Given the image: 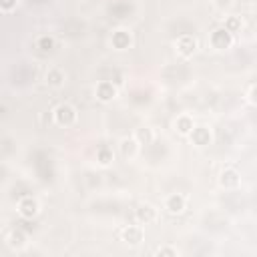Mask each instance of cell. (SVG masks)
Returning <instances> with one entry per match:
<instances>
[{"label":"cell","mask_w":257,"mask_h":257,"mask_svg":"<svg viewBox=\"0 0 257 257\" xmlns=\"http://www.w3.org/2000/svg\"><path fill=\"white\" fill-rule=\"evenodd\" d=\"M52 120L54 124L62 126V128H68L72 124H76L78 120V110L70 104V102H60L54 110H52Z\"/></svg>","instance_id":"1"},{"label":"cell","mask_w":257,"mask_h":257,"mask_svg":"<svg viewBox=\"0 0 257 257\" xmlns=\"http://www.w3.org/2000/svg\"><path fill=\"white\" fill-rule=\"evenodd\" d=\"M199 48V40L193 36V34H181L177 40H175V50L181 58H191Z\"/></svg>","instance_id":"2"},{"label":"cell","mask_w":257,"mask_h":257,"mask_svg":"<svg viewBox=\"0 0 257 257\" xmlns=\"http://www.w3.org/2000/svg\"><path fill=\"white\" fill-rule=\"evenodd\" d=\"M16 211H18V215H20L22 219H34V217L38 215V211H40V205H38V201H36L34 197L26 195V197L18 199Z\"/></svg>","instance_id":"3"},{"label":"cell","mask_w":257,"mask_h":257,"mask_svg":"<svg viewBox=\"0 0 257 257\" xmlns=\"http://www.w3.org/2000/svg\"><path fill=\"white\" fill-rule=\"evenodd\" d=\"M209 42H211V46L215 50H225V48H229L233 44V34L225 26H221V28H217V30L211 32Z\"/></svg>","instance_id":"4"},{"label":"cell","mask_w":257,"mask_h":257,"mask_svg":"<svg viewBox=\"0 0 257 257\" xmlns=\"http://www.w3.org/2000/svg\"><path fill=\"white\" fill-rule=\"evenodd\" d=\"M135 219L139 225H151V223H157L159 219V209L145 203V205H139L137 211H135Z\"/></svg>","instance_id":"5"},{"label":"cell","mask_w":257,"mask_h":257,"mask_svg":"<svg viewBox=\"0 0 257 257\" xmlns=\"http://www.w3.org/2000/svg\"><path fill=\"white\" fill-rule=\"evenodd\" d=\"M187 209V197L181 193H171L165 197V211L171 215H181Z\"/></svg>","instance_id":"6"},{"label":"cell","mask_w":257,"mask_h":257,"mask_svg":"<svg viewBox=\"0 0 257 257\" xmlns=\"http://www.w3.org/2000/svg\"><path fill=\"white\" fill-rule=\"evenodd\" d=\"M219 185H221L223 189H227V191L237 189V187L241 185V175H239V171L233 169V167L223 169L221 175H219Z\"/></svg>","instance_id":"7"},{"label":"cell","mask_w":257,"mask_h":257,"mask_svg":"<svg viewBox=\"0 0 257 257\" xmlns=\"http://www.w3.org/2000/svg\"><path fill=\"white\" fill-rule=\"evenodd\" d=\"M94 94H96V98H98L100 102H110V100L118 94V88H116L110 80H100V82H96V86H94Z\"/></svg>","instance_id":"8"},{"label":"cell","mask_w":257,"mask_h":257,"mask_svg":"<svg viewBox=\"0 0 257 257\" xmlns=\"http://www.w3.org/2000/svg\"><path fill=\"white\" fill-rule=\"evenodd\" d=\"M143 237H145V233H143V227H141V225H126V227L122 229V233H120V239H122L126 245H131V247L141 245Z\"/></svg>","instance_id":"9"},{"label":"cell","mask_w":257,"mask_h":257,"mask_svg":"<svg viewBox=\"0 0 257 257\" xmlns=\"http://www.w3.org/2000/svg\"><path fill=\"white\" fill-rule=\"evenodd\" d=\"M44 78H46V84L50 88H62L64 82H66V72L62 68H58V66H50L46 70V76Z\"/></svg>","instance_id":"10"},{"label":"cell","mask_w":257,"mask_h":257,"mask_svg":"<svg viewBox=\"0 0 257 257\" xmlns=\"http://www.w3.org/2000/svg\"><path fill=\"white\" fill-rule=\"evenodd\" d=\"M110 42H112V46H114L116 50H124V48H128V46L133 44L131 30H126V28H118V30H114L112 36H110Z\"/></svg>","instance_id":"11"},{"label":"cell","mask_w":257,"mask_h":257,"mask_svg":"<svg viewBox=\"0 0 257 257\" xmlns=\"http://www.w3.org/2000/svg\"><path fill=\"white\" fill-rule=\"evenodd\" d=\"M189 137H191L193 145H197V147H207V145H211V139H213L211 131L207 126H195Z\"/></svg>","instance_id":"12"},{"label":"cell","mask_w":257,"mask_h":257,"mask_svg":"<svg viewBox=\"0 0 257 257\" xmlns=\"http://www.w3.org/2000/svg\"><path fill=\"white\" fill-rule=\"evenodd\" d=\"M193 128H195V122H193V118H191L189 114H179V116L175 118V131H177L179 135L189 137Z\"/></svg>","instance_id":"13"},{"label":"cell","mask_w":257,"mask_h":257,"mask_svg":"<svg viewBox=\"0 0 257 257\" xmlns=\"http://www.w3.org/2000/svg\"><path fill=\"white\" fill-rule=\"evenodd\" d=\"M139 141L135 139V137H128V139H122L120 141V153H122V157L124 159H133L135 155H137V151H139Z\"/></svg>","instance_id":"14"},{"label":"cell","mask_w":257,"mask_h":257,"mask_svg":"<svg viewBox=\"0 0 257 257\" xmlns=\"http://www.w3.org/2000/svg\"><path fill=\"white\" fill-rule=\"evenodd\" d=\"M6 243H8V247H10V249L20 251V249L26 245V235H24L20 229H14V231H10V233H8Z\"/></svg>","instance_id":"15"},{"label":"cell","mask_w":257,"mask_h":257,"mask_svg":"<svg viewBox=\"0 0 257 257\" xmlns=\"http://www.w3.org/2000/svg\"><path fill=\"white\" fill-rule=\"evenodd\" d=\"M96 161H98V165L108 167V165L114 161L112 149H108V147H98V151H96Z\"/></svg>","instance_id":"16"},{"label":"cell","mask_w":257,"mask_h":257,"mask_svg":"<svg viewBox=\"0 0 257 257\" xmlns=\"http://www.w3.org/2000/svg\"><path fill=\"white\" fill-rule=\"evenodd\" d=\"M135 139L139 141V145H149V143H153V131L149 126H141V128H137Z\"/></svg>","instance_id":"17"},{"label":"cell","mask_w":257,"mask_h":257,"mask_svg":"<svg viewBox=\"0 0 257 257\" xmlns=\"http://www.w3.org/2000/svg\"><path fill=\"white\" fill-rule=\"evenodd\" d=\"M36 46H38L42 52H52V50H54V38H52V36H48V34L38 36Z\"/></svg>","instance_id":"18"},{"label":"cell","mask_w":257,"mask_h":257,"mask_svg":"<svg viewBox=\"0 0 257 257\" xmlns=\"http://www.w3.org/2000/svg\"><path fill=\"white\" fill-rule=\"evenodd\" d=\"M231 34H235V32H239L241 30V18L239 16H229V18H225V24H223Z\"/></svg>","instance_id":"19"},{"label":"cell","mask_w":257,"mask_h":257,"mask_svg":"<svg viewBox=\"0 0 257 257\" xmlns=\"http://www.w3.org/2000/svg\"><path fill=\"white\" fill-rule=\"evenodd\" d=\"M155 255H159V257H177L179 255V249L177 247H171V245H163V247L155 249Z\"/></svg>","instance_id":"20"},{"label":"cell","mask_w":257,"mask_h":257,"mask_svg":"<svg viewBox=\"0 0 257 257\" xmlns=\"http://www.w3.org/2000/svg\"><path fill=\"white\" fill-rule=\"evenodd\" d=\"M16 4H18V0H0V10L4 14H8V12H12V8H16Z\"/></svg>","instance_id":"21"},{"label":"cell","mask_w":257,"mask_h":257,"mask_svg":"<svg viewBox=\"0 0 257 257\" xmlns=\"http://www.w3.org/2000/svg\"><path fill=\"white\" fill-rule=\"evenodd\" d=\"M249 100L257 106V86H253V88H251V92H249Z\"/></svg>","instance_id":"22"}]
</instances>
